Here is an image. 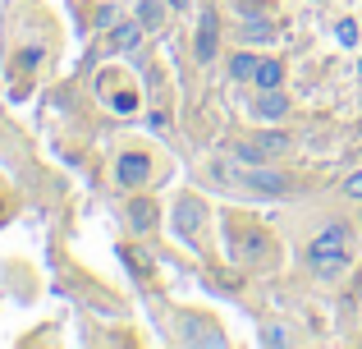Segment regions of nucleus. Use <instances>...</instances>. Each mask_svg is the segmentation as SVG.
I'll return each mask as SVG.
<instances>
[{
    "mask_svg": "<svg viewBox=\"0 0 362 349\" xmlns=\"http://www.w3.org/2000/svg\"><path fill=\"white\" fill-rule=\"evenodd\" d=\"M349 262H354V230H349L344 221H330L326 230L308 244V267L317 271L321 280H335Z\"/></svg>",
    "mask_w": 362,
    "mask_h": 349,
    "instance_id": "obj_1",
    "label": "nucleus"
},
{
    "mask_svg": "<svg viewBox=\"0 0 362 349\" xmlns=\"http://www.w3.org/2000/svg\"><path fill=\"white\" fill-rule=\"evenodd\" d=\"M230 253L243 267H257V262L271 258V239H266L252 221H230Z\"/></svg>",
    "mask_w": 362,
    "mask_h": 349,
    "instance_id": "obj_2",
    "label": "nucleus"
},
{
    "mask_svg": "<svg viewBox=\"0 0 362 349\" xmlns=\"http://www.w3.org/2000/svg\"><path fill=\"white\" fill-rule=\"evenodd\" d=\"M202 225H206V207H202V198L184 193V198L175 202V234H179V239H188V244H197Z\"/></svg>",
    "mask_w": 362,
    "mask_h": 349,
    "instance_id": "obj_3",
    "label": "nucleus"
},
{
    "mask_svg": "<svg viewBox=\"0 0 362 349\" xmlns=\"http://www.w3.org/2000/svg\"><path fill=\"white\" fill-rule=\"evenodd\" d=\"M151 179V156L147 152H138V147H133V152H119V161H115V184L119 188H142Z\"/></svg>",
    "mask_w": 362,
    "mask_h": 349,
    "instance_id": "obj_4",
    "label": "nucleus"
},
{
    "mask_svg": "<svg viewBox=\"0 0 362 349\" xmlns=\"http://www.w3.org/2000/svg\"><path fill=\"white\" fill-rule=\"evenodd\" d=\"M289 152V138L284 134H257L247 138V143H239V161L243 166H257V161H271V156Z\"/></svg>",
    "mask_w": 362,
    "mask_h": 349,
    "instance_id": "obj_5",
    "label": "nucleus"
},
{
    "mask_svg": "<svg viewBox=\"0 0 362 349\" xmlns=\"http://www.w3.org/2000/svg\"><path fill=\"white\" fill-rule=\"evenodd\" d=\"M247 188H257V193H289V175H280V171H271L266 161H257V166H247V171L239 175Z\"/></svg>",
    "mask_w": 362,
    "mask_h": 349,
    "instance_id": "obj_6",
    "label": "nucleus"
},
{
    "mask_svg": "<svg viewBox=\"0 0 362 349\" xmlns=\"http://www.w3.org/2000/svg\"><path fill=\"white\" fill-rule=\"evenodd\" d=\"M179 341L184 345H225V331L211 322V317H179Z\"/></svg>",
    "mask_w": 362,
    "mask_h": 349,
    "instance_id": "obj_7",
    "label": "nucleus"
},
{
    "mask_svg": "<svg viewBox=\"0 0 362 349\" xmlns=\"http://www.w3.org/2000/svg\"><path fill=\"white\" fill-rule=\"evenodd\" d=\"M252 110H257V120H271V125H280V120L289 115V101H284L280 88H257Z\"/></svg>",
    "mask_w": 362,
    "mask_h": 349,
    "instance_id": "obj_8",
    "label": "nucleus"
},
{
    "mask_svg": "<svg viewBox=\"0 0 362 349\" xmlns=\"http://www.w3.org/2000/svg\"><path fill=\"white\" fill-rule=\"evenodd\" d=\"M129 230L133 234H151V230H156V207L142 202V198H133V202H129Z\"/></svg>",
    "mask_w": 362,
    "mask_h": 349,
    "instance_id": "obj_9",
    "label": "nucleus"
},
{
    "mask_svg": "<svg viewBox=\"0 0 362 349\" xmlns=\"http://www.w3.org/2000/svg\"><path fill=\"white\" fill-rule=\"evenodd\" d=\"M252 88H284V64L280 60H257Z\"/></svg>",
    "mask_w": 362,
    "mask_h": 349,
    "instance_id": "obj_10",
    "label": "nucleus"
},
{
    "mask_svg": "<svg viewBox=\"0 0 362 349\" xmlns=\"http://www.w3.org/2000/svg\"><path fill=\"white\" fill-rule=\"evenodd\" d=\"M165 0H138V23L142 28H160V18H165Z\"/></svg>",
    "mask_w": 362,
    "mask_h": 349,
    "instance_id": "obj_11",
    "label": "nucleus"
},
{
    "mask_svg": "<svg viewBox=\"0 0 362 349\" xmlns=\"http://www.w3.org/2000/svg\"><path fill=\"white\" fill-rule=\"evenodd\" d=\"M216 55V18H202V33H197V60H211Z\"/></svg>",
    "mask_w": 362,
    "mask_h": 349,
    "instance_id": "obj_12",
    "label": "nucleus"
},
{
    "mask_svg": "<svg viewBox=\"0 0 362 349\" xmlns=\"http://www.w3.org/2000/svg\"><path fill=\"white\" fill-rule=\"evenodd\" d=\"M138 33H142L138 18H133V23H119L115 37H110V51H129V46H138Z\"/></svg>",
    "mask_w": 362,
    "mask_h": 349,
    "instance_id": "obj_13",
    "label": "nucleus"
},
{
    "mask_svg": "<svg viewBox=\"0 0 362 349\" xmlns=\"http://www.w3.org/2000/svg\"><path fill=\"white\" fill-rule=\"evenodd\" d=\"M243 37H252V42H271V37H275L271 18H257V14H247V18H243Z\"/></svg>",
    "mask_w": 362,
    "mask_h": 349,
    "instance_id": "obj_14",
    "label": "nucleus"
},
{
    "mask_svg": "<svg viewBox=\"0 0 362 349\" xmlns=\"http://www.w3.org/2000/svg\"><path fill=\"white\" fill-rule=\"evenodd\" d=\"M252 69H257V55H234V60H230V74H234V79H247V83H252Z\"/></svg>",
    "mask_w": 362,
    "mask_h": 349,
    "instance_id": "obj_15",
    "label": "nucleus"
},
{
    "mask_svg": "<svg viewBox=\"0 0 362 349\" xmlns=\"http://www.w3.org/2000/svg\"><path fill=\"white\" fill-rule=\"evenodd\" d=\"M335 33H339V42H344V46H358V23H354V18H344Z\"/></svg>",
    "mask_w": 362,
    "mask_h": 349,
    "instance_id": "obj_16",
    "label": "nucleus"
},
{
    "mask_svg": "<svg viewBox=\"0 0 362 349\" xmlns=\"http://www.w3.org/2000/svg\"><path fill=\"white\" fill-rule=\"evenodd\" d=\"M339 188H344V198H358V202H362V171H354Z\"/></svg>",
    "mask_w": 362,
    "mask_h": 349,
    "instance_id": "obj_17",
    "label": "nucleus"
},
{
    "mask_svg": "<svg viewBox=\"0 0 362 349\" xmlns=\"http://www.w3.org/2000/svg\"><path fill=\"white\" fill-rule=\"evenodd\" d=\"M262 341H266V345H289V336H284L280 326H266V331H262Z\"/></svg>",
    "mask_w": 362,
    "mask_h": 349,
    "instance_id": "obj_18",
    "label": "nucleus"
},
{
    "mask_svg": "<svg viewBox=\"0 0 362 349\" xmlns=\"http://www.w3.org/2000/svg\"><path fill=\"white\" fill-rule=\"evenodd\" d=\"M165 5H170V9H184V5H188V0H165Z\"/></svg>",
    "mask_w": 362,
    "mask_h": 349,
    "instance_id": "obj_19",
    "label": "nucleus"
}]
</instances>
